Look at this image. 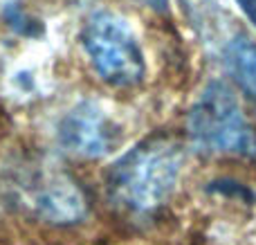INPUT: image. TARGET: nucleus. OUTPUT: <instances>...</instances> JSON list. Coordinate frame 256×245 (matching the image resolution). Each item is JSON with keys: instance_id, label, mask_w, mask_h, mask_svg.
<instances>
[{"instance_id": "1", "label": "nucleus", "mask_w": 256, "mask_h": 245, "mask_svg": "<svg viewBox=\"0 0 256 245\" xmlns=\"http://www.w3.org/2000/svg\"><path fill=\"white\" fill-rule=\"evenodd\" d=\"M180 171V144L166 135H153L110 166L106 176L108 198L128 214H150L176 192Z\"/></svg>"}, {"instance_id": "2", "label": "nucleus", "mask_w": 256, "mask_h": 245, "mask_svg": "<svg viewBox=\"0 0 256 245\" xmlns=\"http://www.w3.org/2000/svg\"><path fill=\"white\" fill-rule=\"evenodd\" d=\"M189 138L198 151L256 156V133L248 124L230 86L212 81L191 106Z\"/></svg>"}, {"instance_id": "3", "label": "nucleus", "mask_w": 256, "mask_h": 245, "mask_svg": "<svg viewBox=\"0 0 256 245\" xmlns=\"http://www.w3.org/2000/svg\"><path fill=\"white\" fill-rule=\"evenodd\" d=\"M84 48L94 70L112 86H135L144 76V56L140 43L124 18L97 12L84 27Z\"/></svg>"}, {"instance_id": "4", "label": "nucleus", "mask_w": 256, "mask_h": 245, "mask_svg": "<svg viewBox=\"0 0 256 245\" xmlns=\"http://www.w3.org/2000/svg\"><path fill=\"white\" fill-rule=\"evenodd\" d=\"M18 196L34 216L48 223H76L88 212V200L79 184L63 171L40 166L20 178Z\"/></svg>"}, {"instance_id": "5", "label": "nucleus", "mask_w": 256, "mask_h": 245, "mask_svg": "<svg viewBox=\"0 0 256 245\" xmlns=\"http://www.w3.org/2000/svg\"><path fill=\"white\" fill-rule=\"evenodd\" d=\"M122 128L97 102H81L63 115L58 142L79 158H102L120 144Z\"/></svg>"}, {"instance_id": "6", "label": "nucleus", "mask_w": 256, "mask_h": 245, "mask_svg": "<svg viewBox=\"0 0 256 245\" xmlns=\"http://www.w3.org/2000/svg\"><path fill=\"white\" fill-rule=\"evenodd\" d=\"M225 66L238 90L256 106V43L238 34L225 48Z\"/></svg>"}, {"instance_id": "7", "label": "nucleus", "mask_w": 256, "mask_h": 245, "mask_svg": "<svg viewBox=\"0 0 256 245\" xmlns=\"http://www.w3.org/2000/svg\"><path fill=\"white\" fill-rule=\"evenodd\" d=\"M238 2V7L243 9V14L252 20V25L256 27V0H236Z\"/></svg>"}, {"instance_id": "8", "label": "nucleus", "mask_w": 256, "mask_h": 245, "mask_svg": "<svg viewBox=\"0 0 256 245\" xmlns=\"http://www.w3.org/2000/svg\"><path fill=\"white\" fill-rule=\"evenodd\" d=\"M144 4H148L155 12H166V0H142Z\"/></svg>"}]
</instances>
